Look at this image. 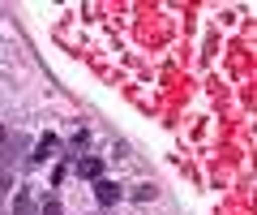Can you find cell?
Returning a JSON list of instances; mask_svg holds the SVG:
<instances>
[{
    "label": "cell",
    "instance_id": "cell-2",
    "mask_svg": "<svg viewBox=\"0 0 257 215\" xmlns=\"http://www.w3.org/2000/svg\"><path fill=\"white\" fill-rule=\"evenodd\" d=\"M56 151H60V133H43V138H39V147H35V164H43V159H52Z\"/></svg>",
    "mask_w": 257,
    "mask_h": 215
},
{
    "label": "cell",
    "instance_id": "cell-4",
    "mask_svg": "<svg viewBox=\"0 0 257 215\" xmlns=\"http://www.w3.org/2000/svg\"><path fill=\"white\" fill-rule=\"evenodd\" d=\"M39 215H64V211H60V198H56V194H52V198H43V206H39Z\"/></svg>",
    "mask_w": 257,
    "mask_h": 215
},
{
    "label": "cell",
    "instance_id": "cell-6",
    "mask_svg": "<svg viewBox=\"0 0 257 215\" xmlns=\"http://www.w3.org/2000/svg\"><path fill=\"white\" fill-rule=\"evenodd\" d=\"M9 181H13L9 172H0V194H9Z\"/></svg>",
    "mask_w": 257,
    "mask_h": 215
},
{
    "label": "cell",
    "instance_id": "cell-1",
    "mask_svg": "<svg viewBox=\"0 0 257 215\" xmlns=\"http://www.w3.org/2000/svg\"><path fill=\"white\" fill-rule=\"evenodd\" d=\"M77 177L103 181V159H99V155H82V159H77Z\"/></svg>",
    "mask_w": 257,
    "mask_h": 215
},
{
    "label": "cell",
    "instance_id": "cell-3",
    "mask_svg": "<svg viewBox=\"0 0 257 215\" xmlns=\"http://www.w3.org/2000/svg\"><path fill=\"white\" fill-rule=\"evenodd\" d=\"M94 198H99L103 206H116L120 202V185H116V181H107V177L94 181Z\"/></svg>",
    "mask_w": 257,
    "mask_h": 215
},
{
    "label": "cell",
    "instance_id": "cell-5",
    "mask_svg": "<svg viewBox=\"0 0 257 215\" xmlns=\"http://www.w3.org/2000/svg\"><path fill=\"white\" fill-rule=\"evenodd\" d=\"M64 177H69V168H64V164H56V172H52V185L60 189V181H64Z\"/></svg>",
    "mask_w": 257,
    "mask_h": 215
},
{
    "label": "cell",
    "instance_id": "cell-7",
    "mask_svg": "<svg viewBox=\"0 0 257 215\" xmlns=\"http://www.w3.org/2000/svg\"><path fill=\"white\" fill-rule=\"evenodd\" d=\"M5 138H9V133H5V125H0V142H5Z\"/></svg>",
    "mask_w": 257,
    "mask_h": 215
}]
</instances>
